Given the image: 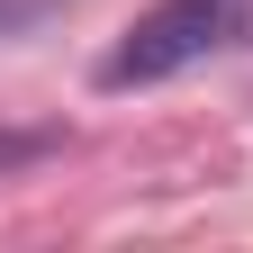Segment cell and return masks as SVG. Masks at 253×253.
<instances>
[{"instance_id":"3957f363","label":"cell","mask_w":253,"mask_h":253,"mask_svg":"<svg viewBox=\"0 0 253 253\" xmlns=\"http://www.w3.org/2000/svg\"><path fill=\"white\" fill-rule=\"evenodd\" d=\"M18 154H27V136H0V163H18Z\"/></svg>"},{"instance_id":"7a4b0ae2","label":"cell","mask_w":253,"mask_h":253,"mask_svg":"<svg viewBox=\"0 0 253 253\" xmlns=\"http://www.w3.org/2000/svg\"><path fill=\"white\" fill-rule=\"evenodd\" d=\"M0 18H37V0H0Z\"/></svg>"},{"instance_id":"6da1fadb","label":"cell","mask_w":253,"mask_h":253,"mask_svg":"<svg viewBox=\"0 0 253 253\" xmlns=\"http://www.w3.org/2000/svg\"><path fill=\"white\" fill-rule=\"evenodd\" d=\"M217 37H226V0H163V9H145L126 27V45L109 54V90L126 82H163L181 63H199Z\"/></svg>"}]
</instances>
